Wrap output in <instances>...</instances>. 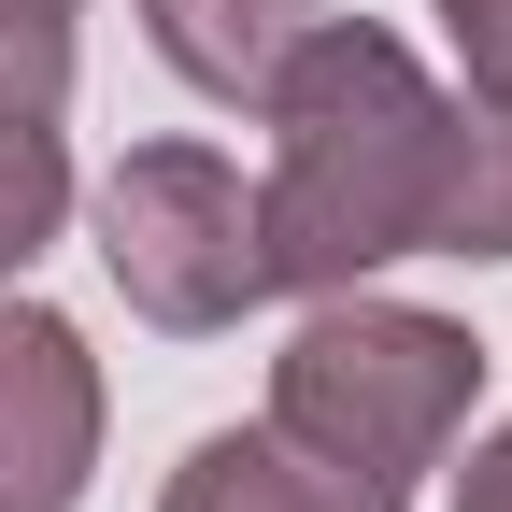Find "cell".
<instances>
[{"instance_id": "1", "label": "cell", "mask_w": 512, "mask_h": 512, "mask_svg": "<svg viewBox=\"0 0 512 512\" xmlns=\"http://www.w3.org/2000/svg\"><path fill=\"white\" fill-rule=\"evenodd\" d=\"M271 185H256V256L299 299L370 285L384 256L427 242V171H441V86L413 72L399 29L328 15L271 72Z\"/></svg>"}, {"instance_id": "2", "label": "cell", "mask_w": 512, "mask_h": 512, "mask_svg": "<svg viewBox=\"0 0 512 512\" xmlns=\"http://www.w3.org/2000/svg\"><path fill=\"white\" fill-rule=\"evenodd\" d=\"M484 399V342L456 313H413V299H313V328L271 356V427L299 456H328L384 498H413V470H441V441L470 427Z\"/></svg>"}, {"instance_id": "3", "label": "cell", "mask_w": 512, "mask_h": 512, "mask_svg": "<svg viewBox=\"0 0 512 512\" xmlns=\"http://www.w3.org/2000/svg\"><path fill=\"white\" fill-rule=\"evenodd\" d=\"M100 271L114 299L171 342H214L271 299V256H256V185L214 143H128L100 171Z\"/></svg>"}, {"instance_id": "4", "label": "cell", "mask_w": 512, "mask_h": 512, "mask_svg": "<svg viewBox=\"0 0 512 512\" xmlns=\"http://www.w3.org/2000/svg\"><path fill=\"white\" fill-rule=\"evenodd\" d=\"M100 470V356L72 313L0 299V512H72Z\"/></svg>"}, {"instance_id": "5", "label": "cell", "mask_w": 512, "mask_h": 512, "mask_svg": "<svg viewBox=\"0 0 512 512\" xmlns=\"http://www.w3.org/2000/svg\"><path fill=\"white\" fill-rule=\"evenodd\" d=\"M328 29V0H143V43L171 57V86H200L228 114L271 100V72Z\"/></svg>"}, {"instance_id": "6", "label": "cell", "mask_w": 512, "mask_h": 512, "mask_svg": "<svg viewBox=\"0 0 512 512\" xmlns=\"http://www.w3.org/2000/svg\"><path fill=\"white\" fill-rule=\"evenodd\" d=\"M157 512H413V498H384L328 456H299L285 427H214V441H185V470Z\"/></svg>"}, {"instance_id": "7", "label": "cell", "mask_w": 512, "mask_h": 512, "mask_svg": "<svg viewBox=\"0 0 512 512\" xmlns=\"http://www.w3.org/2000/svg\"><path fill=\"white\" fill-rule=\"evenodd\" d=\"M413 256H512V86L441 100V171H427V242Z\"/></svg>"}, {"instance_id": "8", "label": "cell", "mask_w": 512, "mask_h": 512, "mask_svg": "<svg viewBox=\"0 0 512 512\" xmlns=\"http://www.w3.org/2000/svg\"><path fill=\"white\" fill-rule=\"evenodd\" d=\"M57 114L72 100H0V285L57 242V214H72V143H57Z\"/></svg>"}, {"instance_id": "9", "label": "cell", "mask_w": 512, "mask_h": 512, "mask_svg": "<svg viewBox=\"0 0 512 512\" xmlns=\"http://www.w3.org/2000/svg\"><path fill=\"white\" fill-rule=\"evenodd\" d=\"M0 100H72V15L0 0Z\"/></svg>"}, {"instance_id": "10", "label": "cell", "mask_w": 512, "mask_h": 512, "mask_svg": "<svg viewBox=\"0 0 512 512\" xmlns=\"http://www.w3.org/2000/svg\"><path fill=\"white\" fill-rule=\"evenodd\" d=\"M441 29H456L470 86H512V0H441Z\"/></svg>"}, {"instance_id": "11", "label": "cell", "mask_w": 512, "mask_h": 512, "mask_svg": "<svg viewBox=\"0 0 512 512\" xmlns=\"http://www.w3.org/2000/svg\"><path fill=\"white\" fill-rule=\"evenodd\" d=\"M456 512H512V413L470 441V470H456Z\"/></svg>"}, {"instance_id": "12", "label": "cell", "mask_w": 512, "mask_h": 512, "mask_svg": "<svg viewBox=\"0 0 512 512\" xmlns=\"http://www.w3.org/2000/svg\"><path fill=\"white\" fill-rule=\"evenodd\" d=\"M43 15H86V0H43Z\"/></svg>"}]
</instances>
